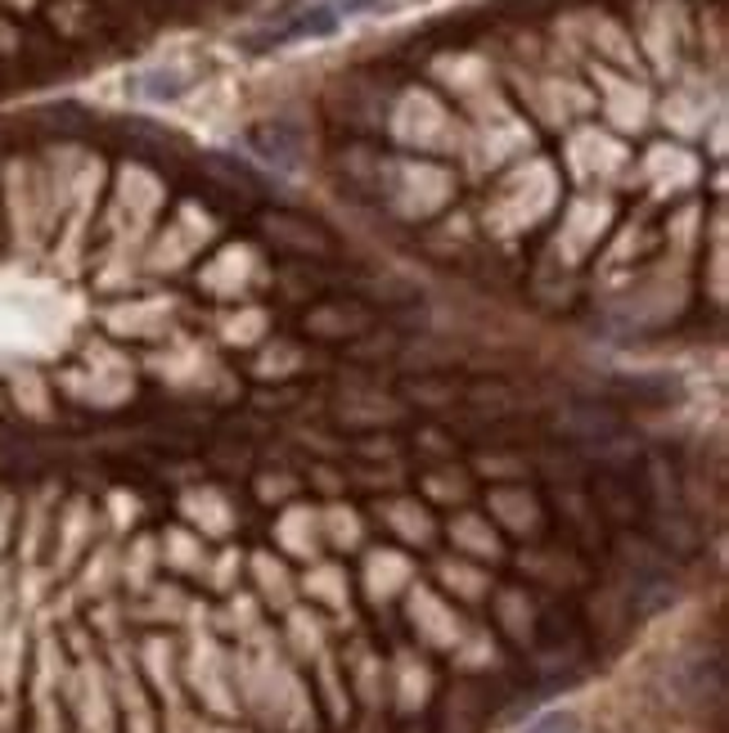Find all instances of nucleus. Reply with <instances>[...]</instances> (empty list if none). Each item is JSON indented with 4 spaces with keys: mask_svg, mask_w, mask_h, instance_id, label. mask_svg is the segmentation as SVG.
Here are the masks:
<instances>
[{
    "mask_svg": "<svg viewBox=\"0 0 729 733\" xmlns=\"http://www.w3.org/2000/svg\"><path fill=\"white\" fill-rule=\"evenodd\" d=\"M189 86H194L189 68H180V64H154V68L135 73L126 90L135 95V100H144V104H172V100H180V95H189Z\"/></svg>",
    "mask_w": 729,
    "mask_h": 733,
    "instance_id": "3",
    "label": "nucleus"
},
{
    "mask_svg": "<svg viewBox=\"0 0 729 733\" xmlns=\"http://www.w3.org/2000/svg\"><path fill=\"white\" fill-rule=\"evenodd\" d=\"M248 149L262 163L279 167V171H298V163H302V131L294 122H262V126L248 131Z\"/></svg>",
    "mask_w": 729,
    "mask_h": 733,
    "instance_id": "2",
    "label": "nucleus"
},
{
    "mask_svg": "<svg viewBox=\"0 0 729 733\" xmlns=\"http://www.w3.org/2000/svg\"><path fill=\"white\" fill-rule=\"evenodd\" d=\"M581 729V720L572 715V711H550V715H541L537 724H527L522 733H576Z\"/></svg>",
    "mask_w": 729,
    "mask_h": 733,
    "instance_id": "4",
    "label": "nucleus"
},
{
    "mask_svg": "<svg viewBox=\"0 0 729 733\" xmlns=\"http://www.w3.org/2000/svg\"><path fill=\"white\" fill-rule=\"evenodd\" d=\"M347 19L338 14L333 0H311V5H288L279 14H270L257 32L243 36L253 55H266V51H284V45H302V41H324L343 27Z\"/></svg>",
    "mask_w": 729,
    "mask_h": 733,
    "instance_id": "1",
    "label": "nucleus"
}]
</instances>
